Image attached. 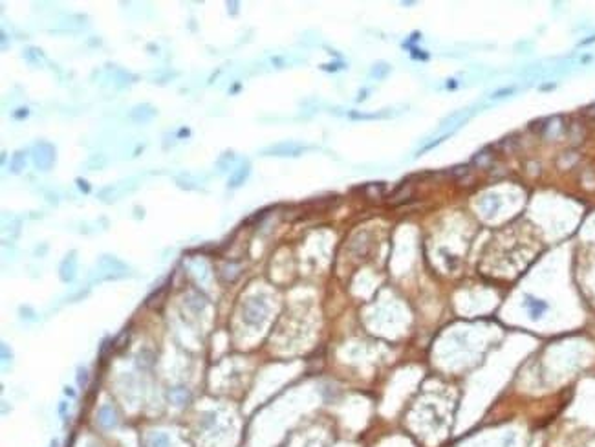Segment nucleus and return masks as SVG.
Here are the masks:
<instances>
[{
  "label": "nucleus",
  "mask_w": 595,
  "mask_h": 447,
  "mask_svg": "<svg viewBox=\"0 0 595 447\" xmlns=\"http://www.w3.org/2000/svg\"><path fill=\"white\" fill-rule=\"evenodd\" d=\"M130 275V268L114 255L99 257L96 264V280H117Z\"/></svg>",
  "instance_id": "1"
},
{
  "label": "nucleus",
  "mask_w": 595,
  "mask_h": 447,
  "mask_svg": "<svg viewBox=\"0 0 595 447\" xmlns=\"http://www.w3.org/2000/svg\"><path fill=\"white\" fill-rule=\"evenodd\" d=\"M140 178H126V180H121V182L117 183H112V185H106V187H103L101 191H99V200L105 204H112V202H117L119 198H123L125 194H129V192L136 191L138 189V185H140Z\"/></svg>",
  "instance_id": "2"
},
{
  "label": "nucleus",
  "mask_w": 595,
  "mask_h": 447,
  "mask_svg": "<svg viewBox=\"0 0 595 447\" xmlns=\"http://www.w3.org/2000/svg\"><path fill=\"white\" fill-rule=\"evenodd\" d=\"M31 158H33L35 167L46 173L55 165V147L48 141H38L31 150Z\"/></svg>",
  "instance_id": "3"
},
{
  "label": "nucleus",
  "mask_w": 595,
  "mask_h": 447,
  "mask_svg": "<svg viewBox=\"0 0 595 447\" xmlns=\"http://www.w3.org/2000/svg\"><path fill=\"white\" fill-rule=\"evenodd\" d=\"M308 149H310V147H306V145L295 143V141H284V143H277V145H271V147H266L260 154H264V156H282V158H286V156H301V154L306 152Z\"/></svg>",
  "instance_id": "4"
},
{
  "label": "nucleus",
  "mask_w": 595,
  "mask_h": 447,
  "mask_svg": "<svg viewBox=\"0 0 595 447\" xmlns=\"http://www.w3.org/2000/svg\"><path fill=\"white\" fill-rule=\"evenodd\" d=\"M77 275V253L75 251H70L63 260H61V266H59V277L63 282H72Z\"/></svg>",
  "instance_id": "5"
},
{
  "label": "nucleus",
  "mask_w": 595,
  "mask_h": 447,
  "mask_svg": "<svg viewBox=\"0 0 595 447\" xmlns=\"http://www.w3.org/2000/svg\"><path fill=\"white\" fill-rule=\"evenodd\" d=\"M156 115H158V110H156L152 105H149V103L136 105L134 108L129 112V117L134 121V123H149V121H152Z\"/></svg>",
  "instance_id": "6"
},
{
  "label": "nucleus",
  "mask_w": 595,
  "mask_h": 447,
  "mask_svg": "<svg viewBox=\"0 0 595 447\" xmlns=\"http://www.w3.org/2000/svg\"><path fill=\"white\" fill-rule=\"evenodd\" d=\"M249 174H251V165H249V161H242V164L238 165V167H236L235 171H233V173H231L229 182H227V187H229V189L240 187L242 183H244L245 180H247V176H249Z\"/></svg>",
  "instance_id": "7"
},
{
  "label": "nucleus",
  "mask_w": 595,
  "mask_h": 447,
  "mask_svg": "<svg viewBox=\"0 0 595 447\" xmlns=\"http://www.w3.org/2000/svg\"><path fill=\"white\" fill-rule=\"evenodd\" d=\"M524 306L528 308L529 317H531L533 321L540 319V315H544V312L547 310V303H546V301L533 297V295H528V297H526V303H524Z\"/></svg>",
  "instance_id": "8"
},
{
  "label": "nucleus",
  "mask_w": 595,
  "mask_h": 447,
  "mask_svg": "<svg viewBox=\"0 0 595 447\" xmlns=\"http://www.w3.org/2000/svg\"><path fill=\"white\" fill-rule=\"evenodd\" d=\"M97 420H99V423H101L103 427L110 429L117 423V413H115V409L112 405H103L101 409H99V413H97Z\"/></svg>",
  "instance_id": "9"
},
{
  "label": "nucleus",
  "mask_w": 595,
  "mask_h": 447,
  "mask_svg": "<svg viewBox=\"0 0 595 447\" xmlns=\"http://www.w3.org/2000/svg\"><path fill=\"white\" fill-rule=\"evenodd\" d=\"M24 167H26V152L19 150V152H15L13 156H11L10 171L13 174H19V173H22V169Z\"/></svg>",
  "instance_id": "10"
},
{
  "label": "nucleus",
  "mask_w": 595,
  "mask_h": 447,
  "mask_svg": "<svg viewBox=\"0 0 595 447\" xmlns=\"http://www.w3.org/2000/svg\"><path fill=\"white\" fill-rule=\"evenodd\" d=\"M106 164H108V159L105 158V154H92L84 167H87V171H99V169H105Z\"/></svg>",
  "instance_id": "11"
},
{
  "label": "nucleus",
  "mask_w": 595,
  "mask_h": 447,
  "mask_svg": "<svg viewBox=\"0 0 595 447\" xmlns=\"http://www.w3.org/2000/svg\"><path fill=\"white\" fill-rule=\"evenodd\" d=\"M168 396H171V399H173L176 405H183L189 401V392L185 389H173Z\"/></svg>",
  "instance_id": "12"
},
{
  "label": "nucleus",
  "mask_w": 595,
  "mask_h": 447,
  "mask_svg": "<svg viewBox=\"0 0 595 447\" xmlns=\"http://www.w3.org/2000/svg\"><path fill=\"white\" fill-rule=\"evenodd\" d=\"M394 115L392 112H377V114H357V112H352L350 117L354 119H383V117H390Z\"/></svg>",
  "instance_id": "13"
},
{
  "label": "nucleus",
  "mask_w": 595,
  "mask_h": 447,
  "mask_svg": "<svg viewBox=\"0 0 595 447\" xmlns=\"http://www.w3.org/2000/svg\"><path fill=\"white\" fill-rule=\"evenodd\" d=\"M149 447H168V436L167 434H152L149 438Z\"/></svg>",
  "instance_id": "14"
},
{
  "label": "nucleus",
  "mask_w": 595,
  "mask_h": 447,
  "mask_svg": "<svg viewBox=\"0 0 595 447\" xmlns=\"http://www.w3.org/2000/svg\"><path fill=\"white\" fill-rule=\"evenodd\" d=\"M233 159H235V154H233V152H226V154H224V156L218 159V164H216V167H218V173H224V171H226V167H229V165L233 164Z\"/></svg>",
  "instance_id": "15"
},
{
  "label": "nucleus",
  "mask_w": 595,
  "mask_h": 447,
  "mask_svg": "<svg viewBox=\"0 0 595 447\" xmlns=\"http://www.w3.org/2000/svg\"><path fill=\"white\" fill-rule=\"evenodd\" d=\"M87 383H88L87 369H79V371H77V385H79V387H87Z\"/></svg>",
  "instance_id": "16"
},
{
  "label": "nucleus",
  "mask_w": 595,
  "mask_h": 447,
  "mask_svg": "<svg viewBox=\"0 0 595 447\" xmlns=\"http://www.w3.org/2000/svg\"><path fill=\"white\" fill-rule=\"evenodd\" d=\"M8 361L11 363V354L8 356V345H6V343H2V363H4V367L8 365Z\"/></svg>",
  "instance_id": "17"
},
{
  "label": "nucleus",
  "mask_w": 595,
  "mask_h": 447,
  "mask_svg": "<svg viewBox=\"0 0 595 447\" xmlns=\"http://www.w3.org/2000/svg\"><path fill=\"white\" fill-rule=\"evenodd\" d=\"M77 183H79V187H81V189H82V191H84V192H88V191H90V187H88V185H87V182H84V180H81V178H77Z\"/></svg>",
  "instance_id": "18"
},
{
  "label": "nucleus",
  "mask_w": 595,
  "mask_h": 447,
  "mask_svg": "<svg viewBox=\"0 0 595 447\" xmlns=\"http://www.w3.org/2000/svg\"><path fill=\"white\" fill-rule=\"evenodd\" d=\"M64 394L70 396V398H75V392H73L72 387H66V389H64Z\"/></svg>",
  "instance_id": "19"
},
{
  "label": "nucleus",
  "mask_w": 595,
  "mask_h": 447,
  "mask_svg": "<svg viewBox=\"0 0 595 447\" xmlns=\"http://www.w3.org/2000/svg\"><path fill=\"white\" fill-rule=\"evenodd\" d=\"M59 414H61V416H64V414H66V403L59 405Z\"/></svg>",
  "instance_id": "20"
},
{
  "label": "nucleus",
  "mask_w": 595,
  "mask_h": 447,
  "mask_svg": "<svg viewBox=\"0 0 595 447\" xmlns=\"http://www.w3.org/2000/svg\"><path fill=\"white\" fill-rule=\"evenodd\" d=\"M590 43H595V35L591 38H586V40H582V44H590Z\"/></svg>",
  "instance_id": "21"
},
{
  "label": "nucleus",
  "mask_w": 595,
  "mask_h": 447,
  "mask_svg": "<svg viewBox=\"0 0 595 447\" xmlns=\"http://www.w3.org/2000/svg\"><path fill=\"white\" fill-rule=\"evenodd\" d=\"M50 447H59V442H57V440H53L52 445H50Z\"/></svg>",
  "instance_id": "22"
}]
</instances>
